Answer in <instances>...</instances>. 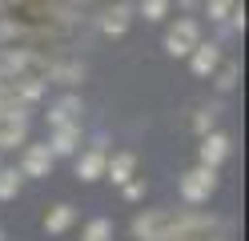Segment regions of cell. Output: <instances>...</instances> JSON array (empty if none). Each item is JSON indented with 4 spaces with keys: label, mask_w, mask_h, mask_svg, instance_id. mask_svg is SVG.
Segmentation results:
<instances>
[{
    "label": "cell",
    "mask_w": 249,
    "mask_h": 241,
    "mask_svg": "<svg viewBox=\"0 0 249 241\" xmlns=\"http://www.w3.org/2000/svg\"><path fill=\"white\" fill-rule=\"evenodd\" d=\"M28 137V105H17L12 96H0V149H17Z\"/></svg>",
    "instance_id": "1"
},
{
    "label": "cell",
    "mask_w": 249,
    "mask_h": 241,
    "mask_svg": "<svg viewBox=\"0 0 249 241\" xmlns=\"http://www.w3.org/2000/svg\"><path fill=\"white\" fill-rule=\"evenodd\" d=\"M177 189H181V201H185V205H205L213 193H217V169L197 165V169H189V173H181Z\"/></svg>",
    "instance_id": "2"
},
{
    "label": "cell",
    "mask_w": 249,
    "mask_h": 241,
    "mask_svg": "<svg viewBox=\"0 0 249 241\" xmlns=\"http://www.w3.org/2000/svg\"><path fill=\"white\" fill-rule=\"evenodd\" d=\"M197 40H201V20L197 16H177L169 24V32H165V53L173 60H181V56H189L197 48Z\"/></svg>",
    "instance_id": "3"
},
{
    "label": "cell",
    "mask_w": 249,
    "mask_h": 241,
    "mask_svg": "<svg viewBox=\"0 0 249 241\" xmlns=\"http://www.w3.org/2000/svg\"><path fill=\"white\" fill-rule=\"evenodd\" d=\"M173 221H177V209H145V213L133 217V237L137 241H161Z\"/></svg>",
    "instance_id": "4"
},
{
    "label": "cell",
    "mask_w": 249,
    "mask_h": 241,
    "mask_svg": "<svg viewBox=\"0 0 249 241\" xmlns=\"http://www.w3.org/2000/svg\"><path fill=\"white\" fill-rule=\"evenodd\" d=\"M133 16H137V4H129V0H113V4L101 8L97 32H101V37H124V32L133 28Z\"/></svg>",
    "instance_id": "5"
},
{
    "label": "cell",
    "mask_w": 249,
    "mask_h": 241,
    "mask_svg": "<svg viewBox=\"0 0 249 241\" xmlns=\"http://www.w3.org/2000/svg\"><path fill=\"white\" fill-rule=\"evenodd\" d=\"M229 153H233V137H229V133H221V129H209V133H201V145H197L201 165L217 169V165H225V161H229Z\"/></svg>",
    "instance_id": "6"
},
{
    "label": "cell",
    "mask_w": 249,
    "mask_h": 241,
    "mask_svg": "<svg viewBox=\"0 0 249 241\" xmlns=\"http://www.w3.org/2000/svg\"><path fill=\"white\" fill-rule=\"evenodd\" d=\"M85 76H89L85 60L49 56V64H44V80H49V85H65V89H72V85H85Z\"/></svg>",
    "instance_id": "7"
},
{
    "label": "cell",
    "mask_w": 249,
    "mask_h": 241,
    "mask_svg": "<svg viewBox=\"0 0 249 241\" xmlns=\"http://www.w3.org/2000/svg\"><path fill=\"white\" fill-rule=\"evenodd\" d=\"M53 165H56V157H53V149H49V141H44V145H24L17 169H20L24 177H33V181H40V177L53 173Z\"/></svg>",
    "instance_id": "8"
},
{
    "label": "cell",
    "mask_w": 249,
    "mask_h": 241,
    "mask_svg": "<svg viewBox=\"0 0 249 241\" xmlns=\"http://www.w3.org/2000/svg\"><path fill=\"white\" fill-rule=\"evenodd\" d=\"M185 60H189L193 76L205 80V76L217 69V64H221V40H205V37H201V40H197V48H193V53L185 56Z\"/></svg>",
    "instance_id": "9"
},
{
    "label": "cell",
    "mask_w": 249,
    "mask_h": 241,
    "mask_svg": "<svg viewBox=\"0 0 249 241\" xmlns=\"http://www.w3.org/2000/svg\"><path fill=\"white\" fill-rule=\"evenodd\" d=\"M76 157V181H85V185H92V181H101L105 177V145H92V149H85V153H72Z\"/></svg>",
    "instance_id": "10"
},
{
    "label": "cell",
    "mask_w": 249,
    "mask_h": 241,
    "mask_svg": "<svg viewBox=\"0 0 249 241\" xmlns=\"http://www.w3.org/2000/svg\"><path fill=\"white\" fill-rule=\"evenodd\" d=\"M85 117V101L76 93H65L60 101H53L49 105V125L56 129V125H72V121H81Z\"/></svg>",
    "instance_id": "11"
},
{
    "label": "cell",
    "mask_w": 249,
    "mask_h": 241,
    "mask_svg": "<svg viewBox=\"0 0 249 241\" xmlns=\"http://www.w3.org/2000/svg\"><path fill=\"white\" fill-rule=\"evenodd\" d=\"M49 149H53V157H72V153H81V121H72V125H56V129H53Z\"/></svg>",
    "instance_id": "12"
},
{
    "label": "cell",
    "mask_w": 249,
    "mask_h": 241,
    "mask_svg": "<svg viewBox=\"0 0 249 241\" xmlns=\"http://www.w3.org/2000/svg\"><path fill=\"white\" fill-rule=\"evenodd\" d=\"M72 225H76V209L60 201V205H53L49 213H44V221H40V229L49 233V237H60V233H69Z\"/></svg>",
    "instance_id": "13"
},
{
    "label": "cell",
    "mask_w": 249,
    "mask_h": 241,
    "mask_svg": "<svg viewBox=\"0 0 249 241\" xmlns=\"http://www.w3.org/2000/svg\"><path fill=\"white\" fill-rule=\"evenodd\" d=\"M105 177L113 185H124L129 177H137V153H113V157H105Z\"/></svg>",
    "instance_id": "14"
},
{
    "label": "cell",
    "mask_w": 249,
    "mask_h": 241,
    "mask_svg": "<svg viewBox=\"0 0 249 241\" xmlns=\"http://www.w3.org/2000/svg\"><path fill=\"white\" fill-rule=\"evenodd\" d=\"M209 80H213L217 93H233V89L241 85V60H225V56H221V64L209 73Z\"/></svg>",
    "instance_id": "15"
},
{
    "label": "cell",
    "mask_w": 249,
    "mask_h": 241,
    "mask_svg": "<svg viewBox=\"0 0 249 241\" xmlns=\"http://www.w3.org/2000/svg\"><path fill=\"white\" fill-rule=\"evenodd\" d=\"M20 185H24V173L20 169H0V201H17L20 197Z\"/></svg>",
    "instance_id": "16"
},
{
    "label": "cell",
    "mask_w": 249,
    "mask_h": 241,
    "mask_svg": "<svg viewBox=\"0 0 249 241\" xmlns=\"http://www.w3.org/2000/svg\"><path fill=\"white\" fill-rule=\"evenodd\" d=\"M217 117H221V109H217V105H205V109H197L193 112V133L201 137V133H209V129H217Z\"/></svg>",
    "instance_id": "17"
},
{
    "label": "cell",
    "mask_w": 249,
    "mask_h": 241,
    "mask_svg": "<svg viewBox=\"0 0 249 241\" xmlns=\"http://www.w3.org/2000/svg\"><path fill=\"white\" fill-rule=\"evenodd\" d=\"M81 241H113V221H108V217H92L85 225Z\"/></svg>",
    "instance_id": "18"
},
{
    "label": "cell",
    "mask_w": 249,
    "mask_h": 241,
    "mask_svg": "<svg viewBox=\"0 0 249 241\" xmlns=\"http://www.w3.org/2000/svg\"><path fill=\"white\" fill-rule=\"evenodd\" d=\"M233 4H237V0H201V8H205V16H209L213 24H221L225 16L233 12Z\"/></svg>",
    "instance_id": "19"
},
{
    "label": "cell",
    "mask_w": 249,
    "mask_h": 241,
    "mask_svg": "<svg viewBox=\"0 0 249 241\" xmlns=\"http://www.w3.org/2000/svg\"><path fill=\"white\" fill-rule=\"evenodd\" d=\"M169 4H173V0H141L137 12H141L145 20H165V16H169Z\"/></svg>",
    "instance_id": "20"
},
{
    "label": "cell",
    "mask_w": 249,
    "mask_h": 241,
    "mask_svg": "<svg viewBox=\"0 0 249 241\" xmlns=\"http://www.w3.org/2000/svg\"><path fill=\"white\" fill-rule=\"evenodd\" d=\"M145 181H141V177H129V181H124L121 185V193H124V201H145Z\"/></svg>",
    "instance_id": "21"
},
{
    "label": "cell",
    "mask_w": 249,
    "mask_h": 241,
    "mask_svg": "<svg viewBox=\"0 0 249 241\" xmlns=\"http://www.w3.org/2000/svg\"><path fill=\"white\" fill-rule=\"evenodd\" d=\"M181 8H185V12H197V8H201V0H181Z\"/></svg>",
    "instance_id": "22"
},
{
    "label": "cell",
    "mask_w": 249,
    "mask_h": 241,
    "mask_svg": "<svg viewBox=\"0 0 249 241\" xmlns=\"http://www.w3.org/2000/svg\"><path fill=\"white\" fill-rule=\"evenodd\" d=\"M201 241H229V237H217V233H209V237H201Z\"/></svg>",
    "instance_id": "23"
},
{
    "label": "cell",
    "mask_w": 249,
    "mask_h": 241,
    "mask_svg": "<svg viewBox=\"0 0 249 241\" xmlns=\"http://www.w3.org/2000/svg\"><path fill=\"white\" fill-rule=\"evenodd\" d=\"M0 241H4V229H0Z\"/></svg>",
    "instance_id": "24"
}]
</instances>
